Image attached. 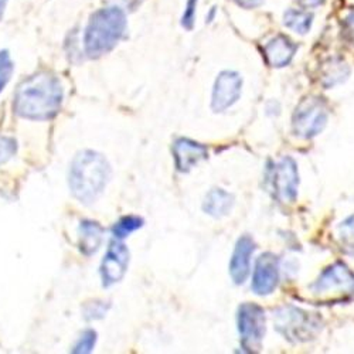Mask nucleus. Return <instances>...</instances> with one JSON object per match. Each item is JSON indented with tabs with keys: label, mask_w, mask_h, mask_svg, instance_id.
Masks as SVG:
<instances>
[{
	"label": "nucleus",
	"mask_w": 354,
	"mask_h": 354,
	"mask_svg": "<svg viewBox=\"0 0 354 354\" xmlns=\"http://www.w3.org/2000/svg\"><path fill=\"white\" fill-rule=\"evenodd\" d=\"M63 88L57 77L39 73L23 81L15 95V111L17 115L32 121L51 120L60 111Z\"/></svg>",
	"instance_id": "nucleus-1"
},
{
	"label": "nucleus",
	"mask_w": 354,
	"mask_h": 354,
	"mask_svg": "<svg viewBox=\"0 0 354 354\" xmlns=\"http://www.w3.org/2000/svg\"><path fill=\"white\" fill-rule=\"evenodd\" d=\"M109 165L97 152L84 151L75 156L70 170V187L82 203H93L109 179Z\"/></svg>",
	"instance_id": "nucleus-2"
},
{
	"label": "nucleus",
	"mask_w": 354,
	"mask_h": 354,
	"mask_svg": "<svg viewBox=\"0 0 354 354\" xmlns=\"http://www.w3.org/2000/svg\"><path fill=\"white\" fill-rule=\"evenodd\" d=\"M127 30V17L122 9L108 8L95 12L86 26L84 46L90 57L109 53Z\"/></svg>",
	"instance_id": "nucleus-3"
},
{
	"label": "nucleus",
	"mask_w": 354,
	"mask_h": 354,
	"mask_svg": "<svg viewBox=\"0 0 354 354\" xmlns=\"http://www.w3.org/2000/svg\"><path fill=\"white\" fill-rule=\"evenodd\" d=\"M275 329L288 340L302 343L313 339L322 329L320 320L299 308L282 306L274 312Z\"/></svg>",
	"instance_id": "nucleus-4"
},
{
	"label": "nucleus",
	"mask_w": 354,
	"mask_h": 354,
	"mask_svg": "<svg viewBox=\"0 0 354 354\" xmlns=\"http://www.w3.org/2000/svg\"><path fill=\"white\" fill-rule=\"evenodd\" d=\"M329 120L328 106L320 98L309 97L301 101L292 116L293 133L302 139L317 136Z\"/></svg>",
	"instance_id": "nucleus-5"
},
{
	"label": "nucleus",
	"mask_w": 354,
	"mask_h": 354,
	"mask_svg": "<svg viewBox=\"0 0 354 354\" xmlns=\"http://www.w3.org/2000/svg\"><path fill=\"white\" fill-rule=\"evenodd\" d=\"M310 292L320 299H337L354 293V272L343 262H335L310 285Z\"/></svg>",
	"instance_id": "nucleus-6"
},
{
	"label": "nucleus",
	"mask_w": 354,
	"mask_h": 354,
	"mask_svg": "<svg viewBox=\"0 0 354 354\" xmlns=\"http://www.w3.org/2000/svg\"><path fill=\"white\" fill-rule=\"evenodd\" d=\"M239 332L241 344L248 351L261 347L265 336V312L255 304H244L239 309Z\"/></svg>",
	"instance_id": "nucleus-7"
},
{
	"label": "nucleus",
	"mask_w": 354,
	"mask_h": 354,
	"mask_svg": "<svg viewBox=\"0 0 354 354\" xmlns=\"http://www.w3.org/2000/svg\"><path fill=\"white\" fill-rule=\"evenodd\" d=\"M271 185L275 196L282 203H293L298 197L299 173L298 165L292 158L285 156L271 169Z\"/></svg>",
	"instance_id": "nucleus-8"
},
{
	"label": "nucleus",
	"mask_w": 354,
	"mask_h": 354,
	"mask_svg": "<svg viewBox=\"0 0 354 354\" xmlns=\"http://www.w3.org/2000/svg\"><path fill=\"white\" fill-rule=\"evenodd\" d=\"M243 78L235 71H223L218 74L214 88L212 108L214 112H224L231 108L241 97Z\"/></svg>",
	"instance_id": "nucleus-9"
},
{
	"label": "nucleus",
	"mask_w": 354,
	"mask_h": 354,
	"mask_svg": "<svg viewBox=\"0 0 354 354\" xmlns=\"http://www.w3.org/2000/svg\"><path fill=\"white\" fill-rule=\"evenodd\" d=\"M279 282V261L271 252L262 254L257 262L252 275V290L259 297L271 295Z\"/></svg>",
	"instance_id": "nucleus-10"
},
{
	"label": "nucleus",
	"mask_w": 354,
	"mask_h": 354,
	"mask_svg": "<svg viewBox=\"0 0 354 354\" xmlns=\"http://www.w3.org/2000/svg\"><path fill=\"white\" fill-rule=\"evenodd\" d=\"M129 262V251L125 244L120 241H112L101 265V277L104 286H111L120 282L127 270Z\"/></svg>",
	"instance_id": "nucleus-11"
},
{
	"label": "nucleus",
	"mask_w": 354,
	"mask_h": 354,
	"mask_svg": "<svg viewBox=\"0 0 354 354\" xmlns=\"http://www.w3.org/2000/svg\"><path fill=\"white\" fill-rule=\"evenodd\" d=\"M254 251H255V244L248 235L241 237L234 248L231 262H230V275L237 285L244 283L250 275L251 258Z\"/></svg>",
	"instance_id": "nucleus-12"
},
{
	"label": "nucleus",
	"mask_w": 354,
	"mask_h": 354,
	"mask_svg": "<svg viewBox=\"0 0 354 354\" xmlns=\"http://www.w3.org/2000/svg\"><path fill=\"white\" fill-rule=\"evenodd\" d=\"M173 153L176 167L180 171H189L198 162L207 158V147L190 139L182 138L179 140H176L173 146Z\"/></svg>",
	"instance_id": "nucleus-13"
},
{
	"label": "nucleus",
	"mask_w": 354,
	"mask_h": 354,
	"mask_svg": "<svg viewBox=\"0 0 354 354\" xmlns=\"http://www.w3.org/2000/svg\"><path fill=\"white\" fill-rule=\"evenodd\" d=\"M298 51V46L285 36H275L263 47L265 58L271 67H286Z\"/></svg>",
	"instance_id": "nucleus-14"
},
{
	"label": "nucleus",
	"mask_w": 354,
	"mask_h": 354,
	"mask_svg": "<svg viewBox=\"0 0 354 354\" xmlns=\"http://www.w3.org/2000/svg\"><path fill=\"white\" fill-rule=\"evenodd\" d=\"M234 205L232 194L227 193L223 189H213L203 203V210L212 217L220 218L227 216Z\"/></svg>",
	"instance_id": "nucleus-15"
},
{
	"label": "nucleus",
	"mask_w": 354,
	"mask_h": 354,
	"mask_svg": "<svg viewBox=\"0 0 354 354\" xmlns=\"http://www.w3.org/2000/svg\"><path fill=\"white\" fill-rule=\"evenodd\" d=\"M102 241V228L98 223L82 221L80 225V250L85 255L94 254Z\"/></svg>",
	"instance_id": "nucleus-16"
},
{
	"label": "nucleus",
	"mask_w": 354,
	"mask_h": 354,
	"mask_svg": "<svg viewBox=\"0 0 354 354\" xmlns=\"http://www.w3.org/2000/svg\"><path fill=\"white\" fill-rule=\"evenodd\" d=\"M313 16L302 9H289L283 13V24L293 33H298L301 36L308 35L312 28Z\"/></svg>",
	"instance_id": "nucleus-17"
},
{
	"label": "nucleus",
	"mask_w": 354,
	"mask_h": 354,
	"mask_svg": "<svg viewBox=\"0 0 354 354\" xmlns=\"http://www.w3.org/2000/svg\"><path fill=\"white\" fill-rule=\"evenodd\" d=\"M350 74L348 67L342 62H332L323 71V84L326 86H335L343 82Z\"/></svg>",
	"instance_id": "nucleus-18"
},
{
	"label": "nucleus",
	"mask_w": 354,
	"mask_h": 354,
	"mask_svg": "<svg viewBox=\"0 0 354 354\" xmlns=\"http://www.w3.org/2000/svg\"><path fill=\"white\" fill-rule=\"evenodd\" d=\"M142 225H143V220L142 218L135 217V216H128V217H124V218H121L120 221H118L113 225L112 231H113L115 239L116 240H121V239L128 237L131 232L136 231Z\"/></svg>",
	"instance_id": "nucleus-19"
},
{
	"label": "nucleus",
	"mask_w": 354,
	"mask_h": 354,
	"mask_svg": "<svg viewBox=\"0 0 354 354\" xmlns=\"http://www.w3.org/2000/svg\"><path fill=\"white\" fill-rule=\"evenodd\" d=\"M337 232H339V239L342 244L347 250L354 252V214L339 224Z\"/></svg>",
	"instance_id": "nucleus-20"
},
{
	"label": "nucleus",
	"mask_w": 354,
	"mask_h": 354,
	"mask_svg": "<svg viewBox=\"0 0 354 354\" xmlns=\"http://www.w3.org/2000/svg\"><path fill=\"white\" fill-rule=\"evenodd\" d=\"M13 74V63L8 51H0V93L3 91L6 84Z\"/></svg>",
	"instance_id": "nucleus-21"
},
{
	"label": "nucleus",
	"mask_w": 354,
	"mask_h": 354,
	"mask_svg": "<svg viewBox=\"0 0 354 354\" xmlns=\"http://www.w3.org/2000/svg\"><path fill=\"white\" fill-rule=\"evenodd\" d=\"M95 340H97V333L94 330H85L78 343L75 344V348L73 350L74 353H90L95 344Z\"/></svg>",
	"instance_id": "nucleus-22"
},
{
	"label": "nucleus",
	"mask_w": 354,
	"mask_h": 354,
	"mask_svg": "<svg viewBox=\"0 0 354 354\" xmlns=\"http://www.w3.org/2000/svg\"><path fill=\"white\" fill-rule=\"evenodd\" d=\"M197 3H198V0H187V3H186L185 13L182 16V26L185 28H187V30H192L193 26H194Z\"/></svg>",
	"instance_id": "nucleus-23"
},
{
	"label": "nucleus",
	"mask_w": 354,
	"mask_h": 354,
	"mask_svg": "<svg viewBox=\"0 0 354 354\" xmlns=\"http://www.w3.org/2000/svg\"><path fill=\"white\" fill-rule=\"evenodd\" d=\"M16 152V142L10 138L0 136V163L9 160Z\"/></svg>",
	"instance_id": "nucleus-24"
},
{
	"label": "nucleus",
	"mask_w": 354,
	"mask_h": 354,
	"mask_svg": "<svg viewBox=\"0 0 354 354\" xmlns=\"http://www.w3.org/2000/svg\"><path fill=\"white\" fill-rule=\"evenodd\" d=\"M106 312V306L104 305V302H93V304H88L85 306V317L86 319H101Z\"/></svg>",
	"instance_id": "nucleus-25"
},
{
	"label": "nucleus",
	"mask_w": 354,
	"mask_h": 354,
	"mask_svg": "<svg viewBox=\"0 0 354 354\" xmlns=\"http://www.w3.org/2000/svg\"><path fill=\"white\" fill-rule=\"evenodd\" d=\"M344 27H346V32H347L348 37H350L351 41L354 43V10L350 12V13L344 17Z\"/></svg>",
	"instance_id": "nucleus-26"
},
{
	"label": "nucleus",
	"mask_w": 354,
	"mask_h": 354,
	"mask_svg": "<svg viewBox=\"0 0 354 354\" xmlns=\"http://www.w3.org/2000/svg\"><path fill=\"white\" fill-rule=\"evenodd\" d=\"M234 2L244 9H255L263 3V0H234Z\"/></svg>",
	"instance_id": "nucleus-27"
},
{
	"label": "nucleus",
	"mask_w": 354,
	"mask_h": 354,
	"mask_svg": "<svg viewBox=\"0 0 354 354\" xmlns=\"http://www.w3.org/2000/svg\"><path fill=\"white\" fill-rule=\"evenodd\" d=\"M6 2H8V0H0V19H2V16H3L5 8H6Z\"/></svg>",
	"instance_id": "nucleus-28"
}]
</instances>
